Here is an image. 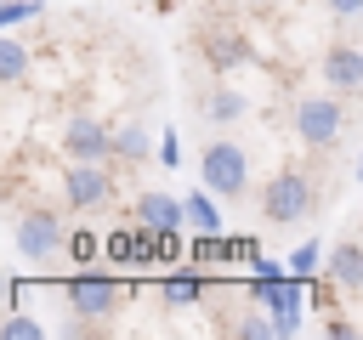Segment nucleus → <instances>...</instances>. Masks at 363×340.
Segmentation results:
<instances>
[{
	"mask_svg": "<svg viewBox=\"0 0 363 340\" xmlns=\"http://www.w3.org/2000/svg\"><path fill=\"white\" fill-rule=\"evenodd\" d=\"M329 11H335V17H340V23H352V17H357V11H363V0H329Z\"/></svg>",
	"mask_w": 363,
	"mask_h": 340,
	"instance_id": "26",
	"label": "nucleus"
},
{
	"mask_svg": "<svg viewBox=\"0 0 363 340\" xmlns=\"http://www.w3.org/2000/svg\"><path fill=\"white\" fill-rule=\"evenodd\" d=\"M318 266H323V244H318V238L295 244V249H289V261H284V272H289V278H301V283H306Z\"/></svg>",
	"mask_w": 363,
	"mask_h": 340,
	"instance_id": "18",
	"label": "nucleus"
},
{
	"mask_svg": "<svg viewBox=\"0 0 363 340\" xmlns=\"http://www.w3.org/2000/svg\"><path fill=\"white\" fill-rule=\"evenodd\" d=\"M62 153H68V159H108V119H96V113H68V119H62Z\"/></svg>",
	"mask_w": 363,
	"mask_h": 340,
	"instance_id": "8",
	"label": "nucleus"
},
{
	"mask_svg": "<svg viewBox=\"0 0 363 340\" xmlns=\"http://www.w3.org/2000/svg\"><path fill=\"white\" fill-rule=\"evenodd\" d=\"M23 74H28V45L0 28V85H17Z\"/></svg>",
	"mask_w": 363,
	"mask_h": 340,
	"instance_id": "16",
	"label": "nucleus"
},
{
	"mask_svg": "<svg viewBox=\"0 0 363 340\" xmlns=\"http://www.w3.org/2000/svg\"><path fill=\"white\" fill-rule=\"evenodd\" d=\"M204 57L227 74L233 62H244V40H238V34H216V28H210V34H204Z\"/></svg>",
	"mask_w": 363,
	"mask_h": 340,
	"instance_id": "17",
	"label": "nucleus"
},
{
	"mask_svg": "<svg viewBox=\"0 0 363 340\" xmlns=\"http://www.w3.org/2000/svg\"><path fill=\"white\" fill-rule=\"evenodd\" d=\"M17 255L28 261V266H45L57 249H62V215L57 210H45V204H28L23 215H17Z\"/></svg>",
	"mask_w": 363,
	"mask_h": 340,
	"instance_id": "6",
	"label": "nucleus"
},
{
	"mask_svg": "<svg viewBox=\"0 0 363 340\" xmlns=\"http://www.w3.org/2000/svg\"><path fill=\"white\" fill-rule=\"evenodd\" d=\"M108 159H125V164H142V159H147V130H142V119L108 125Z\"/></svg>",
	"mask_w": 363,
	"mask_h": 340,
	"instance_id": "14",
	"label": "nucleus"
},
{
	"mask_svg": "<svg viewBox=\"0 0 363 340\" xmlns=\"http://www.w3.org/2000/svg\"><path fill=\"white\" fill-rule=\"evenodd\" d=\"M45 334V323H34V317H23V312H11L6 323H0V340H40Z\"/></svg>",
	"mask_w": 363,
	"mask_h": 340,
	"instance_id": "20",
	"label": "nucleus"
},
{
	"mask_svg": "<svg viewBox=\"0 0 363 340\" xmlns=\"http://www.w3.org/2000/svg\"><path fill=\"white\" fill-rule=\"evenodd\" d=\"M199 176H204V193H216V198H238V193L250 187V153H244L238 142H210Z\"/></svg>",
	"mask_w": 363,
	"mask_h": 340,
	"instance_id": "4",
	"label": "nucleus"
},
{
	"mask_svg": "<svg viewBox=\"0 0 363 340\" xmlns=\"http://www.w3.org/2000/svg\"><path fill=\"white\" fill-rule=\"evenodd\" d=\"M153 153H159L164 170H182V136H176V130H159V147H153Z\"/></svg>",
	"mask_w": 363,
	"mask_h": 340,
	"instance_id": "23",
	"label": "nucleus"
},
{
	"mask_svg": "<svg viewBox=\"0 0 363 340\" xmlns=\"http://www.w3.org/2000/svg\"><path fill=\"white\" fill-rule=\"evenodd\" d=\"M159 300H164L170 312L199 306V300H204V272H199V266H187V272H164V278H159Z\"/></svg>",
	"mask_w": 363,
	"mask_h": 340,
	"instance_id": "13",
	"label": "nucleus"
},
{
	"mask_svg": "<svg viewBox=\"0 0 363 340\" xmlns=\"http://www.w3.org/2000/svg\"><path fill=\"white\" fill-rule=\"evenodd\" d=\"M62 295H68V312H74L79 329H102V323H113L119 306L130 300V289H125L119 278L96 272V266H79V272L62 283Z\"/></svg>",
	"mask_w": 363,
	"mask_h": 340,
	"instance_id": "1",
	"label": "nucleus"
},
{
	"mask_svg": "<svg viewBox=\"0 0 363 340\" xmlns=\"http://www.w3.org/2000/svg\"><path fill=\"white\" fill-rule=\"evenodd\" d=\"M312 204H318V193H312V176H306L301 164L272 170L267 187H261V215H267L272 227H295V221H306Z\"/></svg>",
	"mask_w": 363,
	"mask_h": 340,
	"instance_id": "2",
	"label": "nucleus"
},
{
	"mask_svg": "<svg viewBox=\"0 0 363 340\" xmlns=\"http://www.w3.org/2000/svg\"><path fill=\"white\" fill-rule=\"evenodd\" d=\"M233 334H244V340H272V323H267V312H250V317L233 323Z\"/></svg>",
	"mask_w": 363,
	"mask_h": 340,
	"instance_id": "24",
	"label": "nucleus"
},
{
	"mask_svg": "<svg viewBox=\"0 0 363 340\" xmlns=\"http://www.w3.org/2000/svg\"><path fill=\"white\" fill-rule=\"evenodd\" d=\"M323 278H329L340 295H357V289H363V244H357V238H340L335 249H323Z\"/></svg>",
	"mask_w": 363,
	"mask_h": 340,
	"instance_id": "11",
	"label": "nucleus"
},
{
	"mask_svg": "<svg viewBox=\"0 0 363 340\" xmlns=\"http://www.w3.org/2000/svg\"><path fill=\"white\" fill-rule=\"evenodd\" d=\"M62 255H68L74 266H96V261H102V232H91V227H62Z\"/></svg>",
	"mask_w": 363,
	"mask_h": 340,
	"instance_id": "15",
	"label": "nucleus"
},
{
	"mask_svg": "<svg viewBox=\"0 0 363 340\" xmlns=\"http://www.w3.org/2000/svg\"><path fill=\"white\" fill-rule=\"evenodd\" d=\"M323 85L335 91V96H357L363 91V51L357 45H346V40H335L329 51H323Z\"/></svg>",
	"mask_w": 363,
	"mask_h": 340,
	"instance_id": "7",
	"label": "nucleus"
},
{
	"mask_svg": "<svg viewBox=\"0 0 363 340\" xmlns=\"http://www.w3.org/2000/svg\"><path fill=\"white\" fill-rule=\"evenodd\" d=\"M130 221H136V227H147V232H182V198H170V193L147 187V193H136V198H130Z\"/></svg>",
	"mask_w": 363,
	"mask_h": 340,
	"instance_id": "9",
	"label": "nucleus"
},
{
	"mask_svg": "<svg viewBox=\"0 0 363 340\" xmlns=\"http://www.w3.org/2000/svg\"><path fill=\"white\" fill-rule=\"evenodd\" d=\"M204 113H210L216 125H233V119L244 113V96H238V91H227V85H216V91H210V102H204Z\"/></svg>",
	"mask_w": 363,
	"mask_h": 340,
	"instance_id": "19",
	"label": "nucleus"
},
{
	"mask_svg": "<svg viewBox=\"0 0 363 340\" xmlns=\"http://www.w3.org/2000/svg\"><path fill=\"white\" fill-rule=\"evenodd\" d=\"M159 6H170V0H159Z\"/></svg>",
	"mask_w": 363,
	"mask_h": 340,
	"instance_id": "28",
	"label": "nucleus"
},
{
	"mask_svg": "<svg viewBox=\"0 0 363 340\" xmlns=\"http://www.w3.org/2000/svg\"><path fill=\"white\" fill-rule=\"evenodd\" d=\"M295 136L306 147H335L346 136V96L323 91V96H301L295 102Z\"/></svg>",
	"mask_w": 363,
	"mask_h": 340,
	"instance_id": "3",
	"label": "nucleus"
},
{
	"mask_svg": "<svg viewBox=\"0 0 363 340\" xmlns=\"http://www.w3.org/2000/svg\"><path fill=\"white\" fill-rule=\"evenodd\" d=\"M153 261L159 266H176L182 261V232H153Z\"/></svg>",
	"mask_w": 363,
	"mask_h": 340,
	"instance_id": "22",
	"label": "nucleus"
},
{
	"mask_svg": "<svg viewBox=\"0 0 363 340\" xmlns=\"http://www.w3.org/2000/svg\"><path fill=\"white\" fill-rule=\"evenodd\" d=\"M227 227V215H221V198L216 193H187L182 198V232H221Z\"/></svg>",
	"mask_w": 363,
	"mask_h": 340,
	"instance_id": "12",
	"label": "nucleus"
},
{
	"mask_svg": "<svg viewBox=\"0 0 363 340\" xmlns=\"http://www.w3.org/2000/svg\"><path fill=\"white\" fill-rule=\"evenodd\" d=\"M250 6H272V0H250Z\"/></svg>",
	"mask_w": 363,
	"mask_h": 340,
	"instance_id": "27",
	"label": "nucleus"
},
{
	"mask_svg": "<svg viewBox=\"0 0 363 340\" xmlns=\"http://www.w3.org/2000/svg\"><path fill=\"white\" fill-rule=\"evenodd\" d=\"M323 329H329V334H335V340H352V334H357V323H352V317H329V323H323Z\"/></svg>",
	"mask_w": 363,
	"mask_h": 340,
	"instance_id": "25",
	"label": "nucleus"
},
{
	"mask_svg": "<svg viewBox=\"0 0 363 340\" xmlns=\"http://www.w3.org/2000/svg\"><path fill=\"white\" fill-rule=\"evenodd\" d=\"M62 193H68V210H102L113 198V170L108 159H68L62 164Z\"/></svg>",
	"mask_w": 363,
	"mask_h": 340,
	"instance_id": "5",
	"label": "nucleus"
},
{
	"mask_svg": "<svg viewBox=\"0 0 363 340\" xmlns=\"http://www.w3.org/2000/svg\"><path fill=\"white\" fill-rule=\"evenodd\" d=\"M34 17H40V0H0V28H17Z\"/></svg>",
	"mask_w": 363,
	"mask_h": 340,
	"instance_id": "21",
	"label": "nucleus"
},
{
	"mask_svg": "<svg viewBox=\"0 0 363 340\" xmlns=\"http://www.w3.org/2000/svg\"><path fill=\"white\" fill-rule=\"evenodd\" d=\"M102 261H113V266H147L153 261V232L136 227V221L102 232Z\"/></svg>",
	"mask_w": 363,
	"mask_h": 340,
	"instance_id": "10",
	"label": "nucleus"
}]
</instances>
